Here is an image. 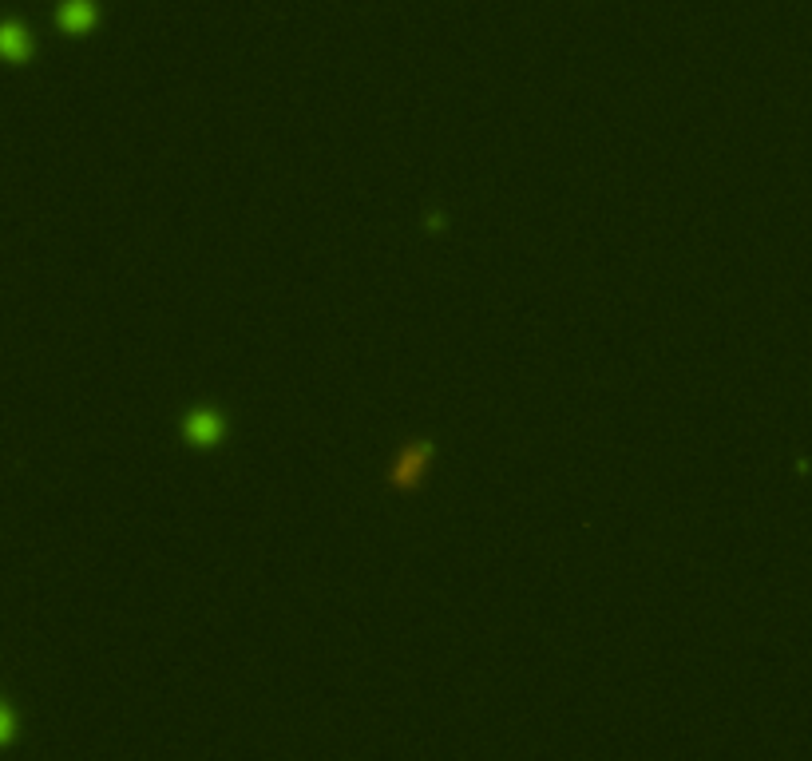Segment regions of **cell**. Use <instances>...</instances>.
Masks as SVG:
<instances>
[{"label":"cell","instance_id":"cell-1","mask_svg":"<svg viewBox=\"0 0 812 761\" xmlns=\"http://www.w3.org/2000/svg\"><path fill=\"white\" fill-rule=\"evenodd\" d=\"M424 460H428V448H424V444L408 448L405 456H401V464H397V484H401V488H412V484L420 480V472H424Z\"/></svg>","mask_w":812,"mask_h":761},{"label":"cell","instance_id":"cell-3","mask_svg":"<svg viewBox=\"0 0 812 761\" xmlns=\"http://www.w3.org/2000/svg\"><path fill=\"white\" fill-rule=\"evenodd\" d=\"M64 20H68L72 28H84V24L92 20V8H88V4H76V8H68V12H64Z\"/></svg>","mask_w":812,"mask_h":761},{"label":"cell","instance_id":"cell-2","mask_svg":"<svg viewBox=\"0 0 812 761\" xmlns=\"http://www.w3.org/2000/svg\"><path fill=\"white\" fill-rule=\"evenodd\" d=\"M187 429H191V436H195V440H203V444H214V440H218V433H222V429H218V421H214L210 413H206V417H195Z\"/></svg>","mask_w":812,"mask_h":761}]
</instances>
